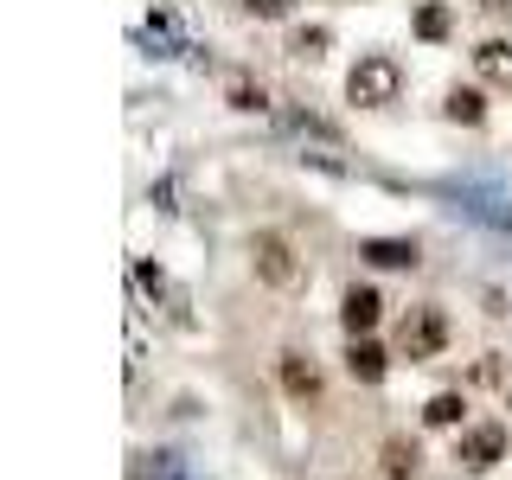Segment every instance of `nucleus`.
Instances as JSON below:
<instances>
[{"mask_svg":"<svg viewBox=\"0 0 512 480\" xmlns=\"http://www.w3.org/2000/svg\"><path fill=\"white\" fill-rule=\"evenodd\" d=\"M250 276L263 288H276V295H295V288L308 282V263H301V250L288 244L282 231H256L250 237Z\"/></svg>","mask_w":512,"mask_h":480,"instance_id":"f257e3e1","label":"nucleus"},{"mask_svg":"<svg viewBox=\"0 0 512 480\" xmlns=\"http://www.w3.org/2000/svg\"><path fill=\"white\" fill-rule=\"evenodd\" d=\"M346 96H352L359 109H391L397 96H404V64H397L391 52H365V58L346 71Z\"/></svg>","mask_w":512,"mask_h":480,"instance_id":"f03ea898","label":"nucleus"},{"mask_svg":"<svg viewBox=\"0 0 512 480\" xmlns=\"http://www.w3.org/2000/svg\"><path fill=\"white\" fill-rule=\"evenodd\" d=\"M442 346H448V314L436 308V301H423V308H410L404 333H397V352H404L410 365H423V359H442Z\"/></svg>","mask_w":512,"mask_h":480,"instance_id":"7ed1b4c3","label":"nucleus"},{"mask_svg":"<svg viewBox=\"0 0 512 480\" xmlns=\"http://www.w3.org/2000/svg\"><path fill=\"white\" fill-rule=\"evenodd\" d=\"M455 461H461L468 474H487L493 461H506V429H500V423H474V429H461Z\"/></svg>","mask_w":512,"mask_h":480,"instance_id":"20e7f679","label":"nucleus"},{"mask_svg":"<svg viewBox=\"0 0 512 480\" xmlns=\"http://www.w3.org/2000/svg\"><path fill=\"white\" fill-rule=\"evenodd\" d=\"M384 320V301H378V288H365V282H352L346 295H340V327L352 333V340H365Z\"/></svg>","mask_w":512,"mask_h":480,"instance_id":"39448f33","label":"nucleus"},{"mask_svg":"<svg viewBox=\"0 0 512 480\" xmlns=\"http://www.w3.org/2000/svg\"><path fill=\"white\" fill-rule=\"evenodd\" d=\"M276 372H282V391L295 397L301 410H314V404H320V372H314V359H308V352H282V359H276Z\"/></svg>","mask_w":512,"mask_h":480,"instance_id":"423d86ee","label":"nucleus"},{"mask_svg":"<svg viewBox=\"0 0 512 480\" xmlns=\"http://www.w3.org/2000/svg\"><path fill=\"white\" fill-rule=\"evenodd\" d=\"M359 256H365V263H378V269H416V263H423L416 237H365Z\"/></svg>","mask_w":512,"mask_h":480,"instance_id":"0eeeda50","label":"nucleus"},{"mask_svg":"<svg viewBox=\"0 0 512 480\" xmlns=\"http://www.w3.org/2000/svg\"><path fill=\"white\" fill-rule=\"evenodd\" d=\"M346 372L359 378V384H378L384 372H391V359H384V346L372 340V333H365V340H352V346H346Z\"/></svg>","mask_w":512,"mask_h":480,"instance_id":"6e6552de","label":"nucleus"},{"mask_svg":"<svg viewBox=\"0 0 512 480\" xmlns=\"http://www.w3.org/2000/svg\"><path fill=\"white\" fill-rule=\"evenodd\" d=\"M474 71L487 77V84H512V39H487V45H474Z\"/></svg>","mask_w":512,"mask_h":480,"instance_id":"1a4fd4ad","label":"nucleus"},{"mask_svg":"<svg viewBox=\"0 0 512 480\" xmlns=\"http://www.w3.org/2000/svg\"><path fill=\"white\" fill-rule=\"evenodd\" d=\"M442 116L448 122H468V128H480V122H487V96H480V90H448V103H442Z\"/></svg>","mask_w":512,"mask_h":480,"instance_id":"9d476101","label":"nucleus"},{"mask_svg":"<svg viewBox=\"0 0 512 480\" xmlns=\"http://www.w3.org/2000/svg\"><path fill=\"white\" fill-rule=\"evenodd\" d=\"M410 26H416V39H429V45H436V39H448V26H455V20H448V7H436V0H423Z\"/></svg>","mask_w":512,"mask_h":480,"instance_id":"9b49d317","label":"nucleus"},{"mask_svg":"<svg viewBox=\"0 0 512 480\" xmlns=\"http://www.w3.org/2000/svg\"><path fill=\"white\" fill-rule=\"evenodd\" d=\"M429 423L436 429H461V416H468V404H461V391H442V397H429Z\"/></svg>","mask_w":512,"mask_h":480,"instance_id":"f8f14e48","label":"nucleus"},{"mask_svg":"<svg viewBox=\"0 0 512 480\" xmlns=\"http://www.w3.org/2000/svg\"><path fill=\"white\" fill-rule=\"evenodd\" d=\"M384 474H391V480H410L416 474V442H384Z\"/></svg>","mask_w":512,"mask_h":480,"instance_id":"ddd939ff","label":"nucleus"},{"mask_svg":"<svg viewBox=\"0 0 512 480\" xmlns=\"http://www.w3.org/2000/svg\"><path fill=\"white\" fill-rule=\"evenodd\" d=\"M320 45H327V26H301L295 39H288V52H295V58H320Z\"/></svg>","mask_w":512,"mask_h":480,"instance_id":"4468645a","label":"nucleus"},{"mask_svg":"<svg viewBox=\"0 0 512 480\" xmlns=\"http://www.w3.org/2000/svg\"><path fill=\"white\" fill-rule=\"evenodd\" d=\"M237 7H244L250 20H288V13H295V0H237Z\"/></svg>","mask_w":512,"mask_h":480,"instance_id":"2eb2a0df","label":"nucleus"},{"mask_svg":"<svg viewBox=\"0 0 512 480\" xmlns=\"http://www.w3.org/2000/svg\"><path fill=\"white\" fill-rule=\"evenodd\" d=\"M224 96H231L237 109H269V90L263 84H224Z\"/></svg>","mask_w":512,"mask_h":480,"instance_id":"dca6fc26","label":"nucleus"},{"mask_svg":"<svg viewBox=\"0 0 512 480\" xmlns=\"http://www.w3.org/2000/svg\"><path fill=\"white\" fill-rule=\"evenodd\" d=\"M480 7H487V13H512V0H480Z\"/></svg>","mask_w":512,"mask_h":480,"instance_id":"f3484780","label":"nucleus"}]
</instances>
